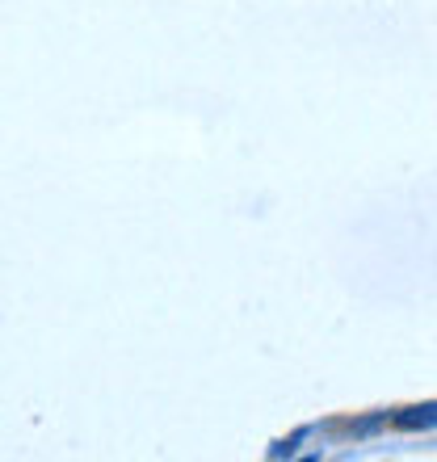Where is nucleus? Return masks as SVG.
<instances>
[{"instance_id": "obj_2", "label": "nucleus", "mask_w": 437, "mask_h": 462, "mask_svg": "<svg viewBox=\"0 0 437 462\" xmlns=\"http://www.w3.org/2000/svg\"><path fill=\"white\" fill-rule=\"evenodd\" d=\"M340 429H345L353 441H366V438H378V433L391 425H387V412H375V416H362V420H349V425H340Z\"/></svg>"}, {"instance_id": "obj_1", "label": "nucleus", "mask_w": 437, "mask_h": 462, "mask_svg": "<svg viewBox=\"0 0 437 462\" xmlns=\"http://www.w3.org/2000/svg\"><path fill=\"white\" fill-rule=\"evenodd\" d=\"M391 429H400V433H433L437 425V403L425 400V403H413V408H400V412L387 416Z\"/></svg>"}]
</instances>
